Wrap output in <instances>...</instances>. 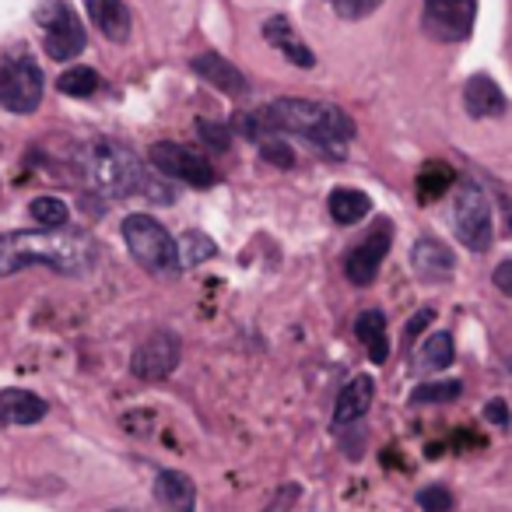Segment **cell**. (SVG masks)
I'll return each instance as SVG.
<instances>
[{
	"label": "cell",
	"mask_w": 512,
	"mask_h": 512,
	"mask_svg": "<svg viewBox=\"0 0 512 512\" xmlns=\"http://www.w3.org/2000/svg\"><path fill=\"white\" fill-rule=\"evenodd\" d=\"M95 239L85 232H57V228H43V232H8L0 235V278L4 274H18L32 264L53 267L60 274H85L95 267Z\"/></svg>",
	"instance_id": "1"
},
{
	"label": "cell",
	"mask_w": 512,
	"mask_h": 512,
	"mask_svg": "<svg viewBox=\"0 0 512 512\" xmlns=\"http://www.w3.org/2000/svg\"><path fill=\"white\" fill-rule=\"evenodd\" d=\"M264 120V127H271L274 134H295L302 141L316 144L323 155L344 158L348 155V141L355 137V123L341 106L330 102H313V99H278L256 113Z\"/></svg>",
	"instance_id": "2"
},
{
	"label": "cell",
	"mask_w": 512,
	"mask_h": 512,
	"mask_svg": "<svg viewBox=\"0 0 512 512\" xmlns=\"http://www.w3.org/2000/svg\"><path fill=\"white\" fill-rule=\"evenodd\" d=\"M81 176L99 190L102 197H127L141 190V162L130 148L99 137L81 148Z\"/></svg>",
	"instance_id": "3"
},
{
	"label": "cell",
	"mask_w": 512,
	"mask_h": 512,
	"mask_svg": "<svg viewBox=\"0 0 512 512\" xmlns=\"http://www.w3.org/2000/svg\"><path fill=\"white\" fill-rule=\"evenodd\" d=\"M453 193V232L470 253H484L491 246V204L488 193L474 179H456Z\"/></svg>",
	"instance_id": "4"
},
{
	"label": "cell",
	"mask_w": 512,
	"mask_h": 512,
	"mask_svg": "<svg viewBox=\"0 0 512 512\" xmlns=\"http://www.w3.org/2000/svg\"><path fill=\"white\" fill-rule=\"evenodd\" d=\"M43 102V71L36 57L25 50H15L0 64V106L8 113H36Z\"/></svg>",
	"instance_id": "5"
},
{
	"label": "cell",
	"mask_w": 512,
	"mask_h": 512,
	"mask_svg": "<svg viewBox=\"0 0 512 512\" xmlns=\"http://www.w3.org/2000/svg\"><path fill=\"white\" fill-rule=\"evenodd\" d=\"M123 239H127V249L134 253L137 264H144L148 271H176L179 267L176 239L148 214L123 218Z\"/></svg>",
	"instance_id": "6"
},
{
	"label": "cell",
	"mask_w": 512,
	"mask_h": 512,
	"mask_svg": "<svg viewBox=\"0 0 512 512\" xmlns=\"http://www.w3.org/2000/svg\"><path fill=\"white\" fill-rule=\"evenodd\" d=\"M36 22L43 29V46L53 60H71L85 50V25L67 0H43Z\"/></svg>",
	"instance_id": "7"
},
{
	"label": "cell",
	"mask_w": 512,
	"mask_h": 512,
	"mask_svg": "<svg viewBox=\"0 0 512 512\" xmlns=\"http://www.w3.org/2000/svg\"><path fill=\"white\" fill-rule=\"evenodd\" d=\"M148 158L158 172H165V176H172V179H183L186 186L204 190V186L214 183L211 162H207L197 148H186V144H176V141H158L155 148L148 151Z\"/></svg>",
	"instance_id": "8"
},
{
	"label": "cell",
	"mask_w": 512,
	"mask_h": 512,
	"mask_svg": "<svg viewBox=\"0 0 512 512\" xmlns=\"http://www.w3.org/2000/svg\"><path fill=\"white\" fill-rule=\"evenodd\" d=\"M477 0H425V32L435 43H463L474 29Z\"/></svg>",
	"instance_id": "9"
},
{
	"label": "cell",
	"mask_w": 512,
	"mask_h": 512,
	"mask_svg": "<svg viewBox=\"0 0 512 512\" xmlns=\"http://www.w3.org/2000/svg\"><path fill=\"white\" fill-rule=\"evenodd\" d=\"M386 253H390V221L379 218L376 228H372L358 246H351L348 253H344V274H348L351 285H358V288L372 285L379 274V264L386 260Z\"/></svg>",
	"instance_id": "10"
},
{
	"label": "cell",
	"mask_w": 512,
	"mask_h": 512,
	"mask_svg": "<svg viewBox=\"0 0 512 512\" xmlns=\"http://www.w3.org/2000/svg\"><path fill=\"white\" fill-rule=\"evenodd\" d=\"M176 365H179V337L169 334V330L151 334L134 351V372L141 379H165Z\"/></svg>",
	"instance_id": "11"
},
{
	"label": "cell",
	"mask_w": 512,
	"mask_h": 512,
	"mask_svg": "<svg viewBox=\"0 0 512 512\" xmlns=\"http://www.w3.org/2000/svg\"><path fill=\"white\" fill-rule=\"evenodd\" d=\"M264 39L274 46V50L281 53V57L288 60V64H295V67H302V71H309V67L316 64V57H313V50H309L306 43L299 39V32H295V25L288 22V18H271V22L264 25Z\"/></svg>",
	"instance_id": "12"
},
{
	"label": "cell",
	"mask_w": 512,
	"mask_h": 512,
	"mask_svg": "<svg viewBox=\"0 0 512 512\" xmlns=\"http://www.w3.org/2000/svg\"><path fill=\"white\" fill-rule=\"evenodd\" d=\"M372 400H376V383H372V376H351L348 383H344L341 397H337L334 425L341 428V425H351V421L365 418Z\"/></svg>",
	"instance_id": "13"
},
{
	"label": "cell",
	"mask_w": 512,
	"mask_h": 512,
	"mask_svg": "<svg viewBox=\"0 0 512 512\" xmlns=\"http://www.w3.org/2000/svg\"><path fill=\"white\" fill-rule=\"evenodd\" d=\"M190 67H193V74H200V78L218 88V92L246 95V78H242V71L235 64H228L225 57H218V53H200V57L190 60Z\"/></svg>",
	"instance_id": "14"
},
{
	"label": "cell",
	"mask_w": 512,
	"mask_h": 512,
	"mask_svg": "<svg viewBox=\"0 0 512 512\" xmlns=\"http://www.w3.org/2000/svg\"><path fill=\"white\" fill-rule=\"evenodd\" d=\"M92 25L109 39V43H127L130 39V11L123 0H85Z\"/></svg>",
	"instance_id": "15"
},
{
	"label": "cell",
	"mask_w": 512,
	"mask_h": 512,
	"mask_svg": "<svg viewBox=\"0 0 512 512\" xmlns=\"http://www.w3.org/2000/svg\"><path fill=\"white\" fill-rule=\"evenodd\" d=\"M411 264L421 281H449L453 278L456 260H453V253H449V246H442L439 239H421L411 253Z\"/></svg>",
	"instance_id": "16"
},
{
	"label": "cell",
	"mask_w": 512,
	"mask_h": 512,
	"mask_svg": "<svg viewBox=\"0 0 512 512\" xmlns=\"http://www.w3.org/2000/svg\"><path fill=\"white\" fill-rule=\"evenodd\" d=\"M463 106L474 120H491V116L505 113V95L488 74H474L463 88Z\"/></svg>",
	"instance_id": "17"
},
{
	"label": "cell",
	"mask_w": 512,
	"mask_h": 512,
	"mask_svg": "<svg viewBox=\"0 0 512 512\" xmlns=\"http://www.w3.org/2000/svg\"><path fill=\"white\" fill-rule=\"evenodd\" d=\"M155 495L165 512H193V505H197V488H193L190 477L179 474V470H162V474H158Z\"/></svg>",
	"instance_id": "18"
},
{
	"label": "cell",
	"mask_w": 512,
	"mask_h": 512,
	"mask_svg": "<svg viewBox=\"0 0 512 512\" xmlns=\"http://www.w3.org/2000/svg\"><path fill=\"white\" fill-rule=\"evenodd\" d=\"M46 414V400L29 390L0 393V425H36Z\"/></svg>",
	"instance_id": "19"
},
{
	"label": "cell",
	"mask_w": 512,
	"mask_h": 512,
	"mask_svg": "<svg viewBox=\"0 0 512 512\" xmlns=\"http://www.w3.org/2000/svg\"><path fill=\"white\" fill-rule=\"evenodd\" d=\"M355 337L362 341V348L369 351V358L376 365H383L390 358V337H386V316L379 309H365L355 320Z\"/></svg>",
	"instance_id": "20"
},
{
	"label": "cell",
	"mask_w": 512,
	"mask_h": 512,
	"mask_svg": "<svg viewBox=\"0 0 512 512\" xmlns=\"http://www.w3.org/2000/svg\"><path fill=\"white\" fill-rule=\"evenodd\" d=\"M453 365V337L442 330V334H432L421 341V348L414 351L411 358V369L418 376H432V372H442Z\"/></svg>",
	"instance_id": "21"
},
{
	"label": "cell",
	"mask_w": 512,
	"mask_h": 512,
	"mask_svg": "<svg viewBox=\"0 0 512 512\" xmlns=\"http://www.w3.org/2000/svg\"><path fill=\"white\" fill-rule=\"evenodd\" d=\"M369 214H372L369 193L351 190V186H337V190L330 193V218H334L337 225H358V221L369 218Z\"/></svg>",
	"instance_id": "22"
},
{
	"label": "cell",
	"mask_w": 512,
	"mask_h": 512,
	"mask_svg": "<svg viewBox=\"0 0 512 512\" xmlns=\"http://www.w3.org/2000/svg\"><path fill=\"white\" fill-rule=\"evenodd\" d=\"M453 183H456L453 169H449V165H442V162H432V165H425V169L418 172V197L425 200V204H428V200H439Z\"/></svg>",
	"instance_id": "23"
},
{
	"label": "cell",
	"mask_w": 512,
	"mask_h": 512,
	"mask_svg": "<svg viewBox=\"0 0 512 512\" xmlns=\"http://www.w3.org/2000/svg\"><path fill=\"white\" fill-rule=\"evenodd\" d=\"M57 88L71 99H88V95L99 92V74L92 67H71L57 78Z\"/></svg>",
	"instance_id": "24"
},
{
	"label": "cell",
	"mask_w": 512,
	"mask_h": 512,
	"mask_svg": "<svg viewBox=\"0 0 512 512\" xmlns=\"http://www.w3.org/2000/svg\"><path fill=\"white\" fill-rule=\"evenodd\" d=\"M463 393L460 379H439V383H425L411 393V404L414 407H425V404H449Z\"/></svg>",
	"instance_id": "25"
},
{
	"label": "cell",
	"mask_w": 512,
	"mask_h": 512,
	"mask_svg": "<svg viewBox=\"0 0 512 512\" xmlns=\"http://www.w3.org/2000/svg\"><path fill=\"white\" fill-rule=\"evenodd\" d=\"M29 214L36 218V225H43V228H64L67 225V204L57 197H36L29 204Z\"/></svg>",
	"instance_id": "26"
},
{
	"label": "cell",
	"mask_w": 512,
	"mask_h": 512,
	"mask_svg": "<svg viewBox=\"0 0 512 512\" xmlns=\"http://www.w3.org/2000/svg\"><path fill=\"white\" fill-rule=\"evenodd\" d=\"M330 8H334L337 18H344V22H362V18H369L372 11L383 8V0H327Z\"/></svg>",
	"instance_id": "27"
},
{
	"label": "cell",
	"mask_w": 512,
	"mask_h": 512,
	"mask_svg": "<svg viewBox=\"0 0 512 512\" xmlns=\"http://www.w3.org/2000/svg\"><path fill=\"white\" fill-rule=\"evenodd\" d=\"M207 256H214V242L207 239V235H200V232H186L179 260H183V264H204Z\"/></svg>",
	"instance_id": "28"
},
{
	"label": "cell",
	"mask_w": 512,
	"mask_h": 512,
	"mask_svg": "<svg viewBox=\"0 0 512 512\" xmlns=\"http://www.w3.org/2000/svg\"><path fill=\"white\" fill-rule=\"evenodd\" d=\"M418 505L425 512H449L453 509V495H449V488H442V484H432V488H425L418 495Z\"/></svg>",
	"instance_id": "29"
},
{
	"label": "cell",
	"mask_w": 512,
	"mask_h": 512,
	"mask_svg": "<svg viewBox=\"0 0 512 512\" xmlns=\"http://www.w3.org/2000/svg\"><path fill=\"white\" fill-rule=\"evenodd\" d=\"M200 137H204L207 144H211L214 151H225L228 148V130L225 127H218V123H211V120H200Z\"/></svg>",
	"instance_id": "30"
},
{
	"label": "cell",
	"mask_w": 512,
	"mask_h": 512,
	"mask_svg": "<svg viewBox=\"0 0 512 512\" xmlns=\"http://www.w3.org/2000/svg\"><path fill=\"white\" fill-rule=\"evenodd\" d=\"M495 285L502 288L505 295L512 292V260H502V264H498V274H495Z\"/></svg>",
	"instance_id": "31"
},
{
	"label": "cell",
	"mask_w": 512,
	"mask_h": 512,
	"mask_svg": "<svg viewBox=\"0 0 512 512\" xmlns=\"http://www.w3.org/2000/svg\"><path fill=\"white\" fill-rule=\"evenodd\" d=\"M484 414H488V418L495 421L498 428H505V425H509V414H505V404H502V400H491V404H488V411H484Z\"/></svg>",
	"instance_id": "32"
},
{
	"label": "cell",
	"mask_w": 512,
	"mask_h": 512,
	"mask_svg": "<svg viewBox=\"0 0 512 512\" xmlns=\"http://www.w3.org/2000/svg\"><path fill=\"white\" fill-rule=\"evenodd\" d=\"M295 495H299V491H295V484H292V488H285V491H281V495L278 498H274V502L271 505H267V512H281V509H285V505L288 502H292V498Z\"/></svg>",
	"instance_id": "33"
},
{
	"label": "cell",
	"mask_w": 512,
	"mask_h": 512,
	"mask_svg": "<svg viewBox=\"0 0 512 512\" xmlns=\"http://www.w3.org/2000/svg\"><path fill=\"white\" fill-rule=\"evenodd\" d=\"M113 512H134V509H113Z\"/></svg>",
	"instance_id": "34"
}]
</instances>
